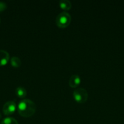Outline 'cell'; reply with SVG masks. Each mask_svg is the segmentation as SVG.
<instances>
[{
    "label": "cell",
    "instance_id": "6da1fadb",
    "mask_svg": "<svg viewBox=\"0 0 124 124\" xmlns=\"http://www.w3.org/2000/svg\"><path fill=\"white\" fill-rule=\"evenodd\" d=\"M36 104L29 99L21 100L18 105V111L19 115L23 117H30L36 111Z\"/></svg>",
    "mask_w": 124,
    "mask_h": 124
},
{
    "label": "cell",
    "instance_id": "7a4b0ae2",
    "mask_svg": "<svg viewBox=\"0 0 124 124\" xmlns=\"http://www.w3.org/2000/svg\"><path fill=\"white\" fill-rule=\"evenodd\" d=\"M71 21L70 14L66 12H62L56 18V24L61 28H65L69 25Z\"/></svg>",
    "mask_w": 124,
    "mask_h": 124
},
{
    "label": "cell",
    "instance_id": "3957f363",
    "mask_svg": "<svg viewBox=\"0 0 124 124\" xmlns=\"http://www.w3.org/2000/svg\"><path fill=\"white\" fill-rule=\"evenodd\" d=\"M73 96L75 100L79 103L85 102L88 97L87 91L83 88H76L73 92Z\"/></svg>",
    "mask_w": 124,
    "mask_h": 124
},
{
    "label": "cell",
    "instance_id": "277c9868",
    "mask_svg": "<svg viewBox=\"0 0 124 124\" xmlns=\"http://www.w3.org/2000/svg\"><path fill=\"white\" fill-rule=\"evenodd\" d=\"M16 110V104L13 101H7L4 105L2 111L4 115H10L14 113Z\"/></svg>",
    "mask_w": 124,
    "mask_h": 124
},
{
    "label": "cell",
    "instance_id": "5b68a950",
    "mask_svg": "<svg viewBox=\"0 0 124 124\" xmlns=\"http://www.w3.org/2000/svg\"><path fill=\"white\" fill-rule=\"evenodd\" d=\"M9 59V54L4 50H0V66L6 65Z\"/></svg>",
    "mask_w": 124,
    "mask_h": 124
},
{
    "label": "cell",
    "instance_id": "8992f818",
    "mask_svg": "<svg viewBox=\"0 0 124 124\" xmlns=\"http://www.w3.org/2000/svg\"><path fill=\"white\" fill-rule=\"evenodd\" d=\"M81 82V79L79 75H74L71 76L69 80V84L71 87H77Z\"/></svg>",
    "mask_w": 124,
    "mask_h": 124
},
{
    "label": "cell",
    "instance_id": "52a82bcc",
    "mask_svg": "<svg viewBox=\"0 0 124 124\" xmlns=\"http://www.w3.org/2000/svg\"><path fill=\"white\" fill-rule=\"evenodd\" d=\"M59 4L61 8L65 10H68L71 8V2L69 0H60L59 1Z\"/></svg>",
    "mask_w": 124,
    "mask_h": 124
},
{
    "label": "cell",
    "instance_id": "ba28073f",
    "mask_svg": "<svg viewBox=\"0 0 124 124\" xmlns=\"http://www.w3.org/2000/svg\"><path fill=\"white\" fill-rule=\"evenodd\" d=\"M16 94L19 98H24L27 94L26 90L23 87H18L16 88Z\"/></svg>",
    "mask_w": 124,
    "mask_h": 124
},
{
    "label": "cell",
    "instance_id": "9c48e42d",
    "mask_svg": "<svg viewBox=\"0 0 124 124\" xmlns=\"http://www.w3.org/2000/svg\"><path fill=\"white\" fill-rule=\"evenodd\" d=\"M10 63L11 65L14 67H19L21 64V61L18 57L13 56L11 58Z\"/></svg>",
    "mask_w": 124,
    "mask_h": 124
},
{
    "label": "cell",
    "instance_id": "30bf717a",
    "mask_svg": "<svg viewBox=\"0 0 124 124\" xmlns=\"http://www.w3.org/2000/svg\"><path fill=\"white\" fill-rule=\"evenodd\" d=\"M1 124H18L15 119L13 117H6L2 120Z\"/></svg>",
    "mask_w": 124,
    "mask_h": 124
},
{
    "label": "cell",
    "instance_id": "8fae6325",
    "mask_svg": "<svg viewBox=\"0 0 124 124\" xmlns=\"http://www.w3.org/2000/svg\"><path fill=\"white\" fill-rule=\"evenodd\" d=\"M6 8H7V5H6V4L4 2L0 1V12L5 10Z\"/></svg>",
    "mask_w": 124,
    "mask_h": 124
},
{
    "label": "cell",
    "instance_id": "7c38bea8",
    "mask_svg": "<svg viewBox=\"0 0 124 124\" xmlns=\"http://www.w3.org/2000/svg\"><path fill=\"white\" fill-rule=\"evenodd\" d=\"M1 118V113H0V119Z\"/></svg>",
    "mask_w": 124,
    "mask_h": 124
},
{
    "label": "cell",
    "instance_id": "4fadbf2b",
    "mask_svg": "<svg viewBox=\"0 0 124 124\" xmlns=\"http://www.w3.org/2000/svg\"><path fill=\"white\" fill-rule=\"evenodd\" d=\"M0 23H1V19H0Z\"/></svg>",
    "mask_w": 124,
    "mask_h": 124
}]
</instances>
